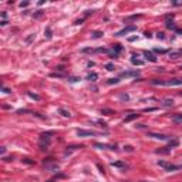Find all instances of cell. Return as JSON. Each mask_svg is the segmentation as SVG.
I'll return each instance as SVG.
<instances>
[{"label":"cell","instance_id":"4316f807","mask_svg":"<svg viewBox=\"0 0 182 182\" xmlns=\"http://www.w3.org/2000/svg\"><path fill=\"white\" fill-rule=\"evenodd\" d=\"M119 98H121V100H128V95L127 94H121L119 95Z\"/></svg>","mask_w":182,"mask_h":182},{"label":"cell","instance_id":"3957f363","mask_svg":"<svg viewBox=\"0 0 182 182\" xmlns=\"http://www.w3.org/2000/svg\"><path fill=\"white\" fill-rule=\"evenodd\" d=\"M77 135L78 137H93V135H97V132L90 131V129H77Z\"/></svg>","mask_w":182,"mask_h":182},{"label":"cell","instance_id":"52a82bcc","mask_svg":"<svg viewBox=\"0 0 182 182\" xmlns=\"http://www.w3.org/2000/svg\"><path fill=\"white\" fill-rule=\"evenodd\" d=\"M144 55L147 57V60H150L151 63H157V57L152 54V53H150V51H145V53H144Z\"/></svg>","mask_w":182,"mask_h":182},{"label":"cell","instance_id":"ba28073f","mask_svg":"<svg viewBox=\"0 0 182 182\" xmlns=\"http://www.w3.org/2000/svg\"><path fill=\"white\" fill-rule=\"evenodd\" d=\"M172 121H174L175 124H181L182 122V114H175L174 117H172Z\"/></svg>","mask_w":182,"mask_h":182},{"label":"cell","instance_id":"2e32d148","mask_svg":"<svg viewBox=\"0 0 182 182\" xmlns=\"http://www.w3.org/2000/svg\"><path fill=\"white\" fill-rule=\"evenodd\" d=\"M103 34H104L103 32H94L93 33V37H94V39H98V37H101Z\"/></svg>","mask_w":182,"mask_h":182},{"label":"cell","instance_id":"e0dca14e","mask_svg":"<svg viewBox=\"0 0 182 182\" xmlns=\"http://www.w3.org/2000/svg\"><path fill=\"white\" fill-rule=\"evenodd\" d=\"M169 151H171V148H168V147H166V150H158V151H157V154H168Z\"/></svg>","mask_w":182,"mask_h":182},{"label":"cell","instance_id":"83f0119b","mask_svg":"<svg viewBox=\"0 0 182 182\" xmlns=\"http://www.w3.org/2000/svg\"><path fill=\"white\" fill-rule=\"evenodd\" d=\"M29 6V1H24V3H20V7H27Z\"/></svg>","mask_w":182,"mask_h":182},{"label":"cell","instance_id":"d6a6232c","mask_svg":"<svg viewBox=\"0 0 182 182\" xmlns=\"http://www.w3.org/2000/svg\"><path fill=\"white\" fill-rule=\"evenodd\" d=\"M175 32L178 33V34H182V30H181V29H176V30H175Z\"/></svg>","mask_w":182,"mask_h":182},{"label":"cell","instance_id":"5bb4252c","mask_svg":"<svg viewBox=\"0 0 182 182\" xmlns=\"http://www.w3.org/2000/svg\"><path fill=\"white\" fill-rule=\"evenodd\" d=\"M108 84H118L119 83V78H110L108 81H107Z\"/></svg>","mask_w":182,"mask_h":182},{"label":"cell","instance_id":"cb8c5ba5","mask_svg":"<svg viewBox=\"0 0 182 182\" xmlns=\"http://www.w3.org/2000/svg\"><path fill=\"white\" fill-rule=\"evenodd\" d=\"M101 112H103V114H107V115H110V114H114V112H112L111 110H103Z\"/></svg>","mask_w":182,"mask_h":182},{"label":"cell","instance_id":"f546056e","mask_svg":"<svg viewBox=\"0 0 182 182\" xmlns=\"http://www.w3.org/2000/svg\"><path fill=\"white\" fill-rule=\"evenodd\" d=\"M3 91H4L6 94H10V90H9V88H6V87H3Z\"/></svg>","mask_w":182,"mask_h":182},{"label":"cell","instance_id":"7402d4cb","mask_svg":"<svg viewBox=\"0 0 182 182\" xmlns=\"http://www.w3.org/2000/svg\"><path fill=\"white\" fill-rule=\"evenodd\" d=\"M105 68H107L108 71H112V70H114V65H112V64H107V65H105Z\"/></svg>","mask_w":182,"mask_h":182},{"label":"cell","instance_id":"484cf974","mask_svg":"<svg viewBox=\"0 0 182 182\" xmlns=\"http://www.w3.org/2000/svg\"><path fill=\"white\" fill-rule=\"evenodd\" d=\"M23 162H26V164H34L33 161H30V158H24V159H23Z\"/></svg>","mask_w":182,"mask_h":182},{"label":"cell","instance_id":"30bf717a","mask_svg":"<svg viewBox=\"0 0 182 182\" xmlns=\"http://www.w3.org/2000/svg\"><path fill=\"white\" fill-rule=\"evenodd\" d=\"M97 78H98V74H95V73H91L87 76V80H90V81H95Z\"/></svg>","mask_w":182,"mask_h":182},{"label":"cell","instance_id":"44dd1931","mask_svg":"<svg viewBox=\"0 0 182 182\" xmlns=\"http://www.w3.org/2000/svg\"><path fill=\"white\" fill-rule=\"evenodd\" d=\"M166 27H168V29H172V30H176V27L174 26V23H166Z\"/></svg>","mask_w":182,"mask_h":182},{"label":"cell","instance_id":"8fae6325","mask_svg":"<svg viewBox=\"0 0 182 182\" xmlns=\"http://www.w3.org/2000/svg\"><path fill=\"white\" fill-rule=\"evenodd\" d=\"M60 112H61V115H63V117H65V118H70V117H71V114H70V112H68V111H65L64 110V108H60Z\"/></svg>","mask_w":182,"mask_h":182},{"label":"cell","instance_id":"8992f818","mask_svg":"<svg viewBox=\"0 0 182 182\" xmlns=\"http://www.w3.org/2000/svg\"><path fill=\"white\" fill-rule=\"evenodd\" d=\"M135 30H137V27H135V26H129V27H125V29L119 30L115 36H118V37H119V36H124V34H127V33H129V32H135Z\"/></svg>","mask_w":182,"mask_h":182},{"label":"cell","instance_id":"9a60e30c","mask_svg":"<svg viewBox=\"0 0 182 182\" xmlns=\"http://www.w3.org/2000/svg\"><path fill=\"white\" fill-rule=\"evenodd\" d=\"M176 145H178V141H176V140H174V141H169L168 148H174V147H176Z\"/></svg>","mask_w":182,"mask_h":182},{"label":"cell","instance_id":"4dcf8cb0","mask_svg":"<svg viewBox=\"0 0 182 182\" xmlns=\"http://www.w3.org/2000/svg\"><path fill=\"white\" fill-rule=\"evenodd\" d=\"M1 26H6V24H7V20H6V19H4V20H1Z\"/></svg>","mask_w":182,"mask_h":182},{"label":"cell","instance_id":"7c38bea8","mask_svg":"<svg viewBox=\"0 0 182 182\" xmlns=\"http://www.w3.org/2000/svg\"><path fill=\"white\" fill-rule=\"evenodd\" d=\"M131 63L134 64V65H142L144 61L142 60H138V58H131Z\"/></svg>","mask_w":182,"mask_h":182},{"label":"cell","instance_id":"4fadbf2b","mask_svg":"<svg viewBox=\"0 0 182 182\" xmlns=\"http://www.w3.org/2000/svg\"><path fill=\"white\" fill-rule=\"evenodd\" d=\"M162 105H164V107H172V105H174V101H172V100H164Z\"/></svg>","mask_w":182,"mask_h":182},{"label":"cell","instance_id":"603a6c76","mask_svg":"<svg viewBox=\"0 0 182 182\" xmlns=\"http://www.w3.org/2000/svg\"><path fill=\"white\" fill-rule=\"evenodd\" d=\"M46 36H47V39H51V30H50V29L46 30Z\"/></svg>","mask_w":182,"mask_h":182},{"label":"cell","instance_id":"7a4b0ae2","mask_svg":"<svg viewBox=\"0 0 182 182\" xmlns=\"http://www.w3.org/2000/svg\"><path fill=\"white\" fill-rule=\"evenodd\" d=\"M50 135H53V132H44L40 135V148L41 151H46L47 147L50 145Z\"/></svg>","mask_w":182,"mask_h":182},{"label":"cell","instance_id":"1f68e13d","mask_svg":"<svg viewBox=\"0 0 182 182\" xmlns=\"http://www.w3.org/2000/svg\"><path fill=\"white\" fill-rule=\"evenodd\" d=\"M158 39H164V33H159V34H158Z\"/></svg>","mask_w":182,"mask_h":182},{"label":"cell","instance_id":"ac0fdd59","mask_svg":"<svg viewBox=\"0 0 182 182\" xmlns=\"http://www.w3.org/2000/svg\"><path fill=\"white\" fill-rule=\"evenodd\" d=\"M111 165H112V166H118V168H124V166H125L122 162H112Z\"/></svg>","mask_w":182,"mask_h":182},{"label":"cell","instance_id":"ffe728a7","mask_svg":"<svg viewBox=\"0 0 182 182\" xmlns=\"http://www.w3.org/2000/svg\"><path fill=\"white\" fill-rule=\"evenodd\" d=\"M43 16V12H41V10H39V12H37V13H36V14H34V19H39V17H41Z\"/></svg>","mask_w":182,"mask_h":182},{"label":"cell","instance_id":"d6986e66","mask_svg":"<svg viewBox=\"0 0 182 182\" xmlns=\"http://www.w3.org/2000/svg\"><path fill=\"white\" fill-rule=\"evenodd\" d=\"M29 97H30V98H34V100H37V101H39V100H40V97H39V95L32 94V93H29Z\"/></svg>","mask_w":182,"mask_h":182},{"label":"cell","instance_id":"9c48e42d","mask_svg":"<svg viewBox=\"0 0 182 182\" xmlns=\"http://www.w3.org/2000/svg\"><path fill=\"white\" fill-rule=\"evenodd\" d=\"M140 117V114H131V115H128L127 118L124 119V122H129V121H132V119H135V118H138Z\"/></svg>","mask_w":182,"mask_h":182},{"label":"cell","instance_id":"5b68a950","mask_svg":"<svg viewBox=\"0 0 182 182\" xmlns=\"http://www.w3.org/2000/svg\"><path fill=\"white\" fill-rule=\"evenodd\" d=\"M150 137L155 138V140H161V141H166V140H171L169 135H164V134H154V132H150Z\"/></svg>","mask_w":182,"mask_h":182},{"label":"cell","instance_id":"d4e9b609","mask_svg":"<svg viewBox=\"0 0 182 182\" xmlns=\"http://www.w3.org/2000/svg\"><path fill=\"white\" fill-rule=\"evenodd\" d=\"M114 48H115V51H114V53H117V54H118L119 51L122 50V48H121V46H115V47H114Z\"/></svg>","mask_w":182,"mask_h":182},{"label":"cell","instance_id":"6da1fadb","mask_svg":"<svg viewBox=\"0 0 182 182\" xmlns=\"http://www.w3.org/2000/svg\"><path fill=\"white\" fill-rule=\"evenodd\" d=\"M152 86H166V87H172V86H182V78H172V80H152L151 81Z\"/></svg>","mask_w":182,"mask_h":182},{"label":"cell","instance_id":"f1b7e54d","mask_svg":"<svg viewBox=\"0 0 182 182\" xmlns=\"http://www.w3.org/2000/svg\"><path fill=\"white\" fill-rule=\"evenodd\" d=\"M157 53H166V50H159V48H155Z\"/></svg>","mask_w":182,"mask_h":182},{"label":"cell","instance_id":"277c9868","mask_svg":"<svg viewBox=\"0 0 182 182\" xmlns=\"http://www.w3.org/2000/svg\"><path fill=\"white\" fill-rule=\"evenodd\" d=\"M140 76V71L138 70H134V71H122L119 74V77H138Z\"/></svg>","mask_w":182,"mask_h":182}]
</instances>
